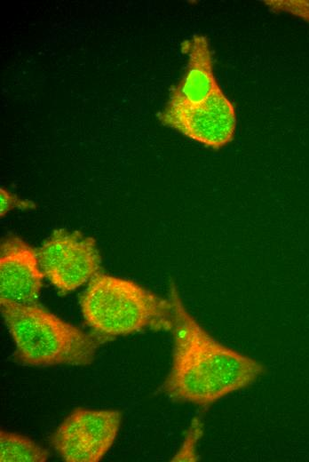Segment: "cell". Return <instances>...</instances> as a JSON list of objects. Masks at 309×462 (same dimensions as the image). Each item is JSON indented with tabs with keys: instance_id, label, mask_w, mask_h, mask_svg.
<instances>
[{
	"instance_id": "6da1fadb",
	"label": "cell",
	"mask_w": 309,
	"mask_h": 462,
	"mask_svg": "<svg viewBox=\"0 0 309 462\" xmlns=\"http://www.w3.org/2000/svg\"><path fill=\"white\" fill-rule=\"evenodd\" d=\"M172 305V362L159 390L169 398L210 406L244 389L265 372V366L210 334L186 308L176 285L170 286Z\"/></svg>"
},
{
	"instance_id": "277c9868",
	"label": "cell",
	"mask_w": 309,
	"mask_h": 462,
	"mask_svg": "<svg viewBox=\"0 0 309 462\" xmlns=\"http://www.w3.org/2000/svg\"><path fill=\"white\" fill-rule=\"evenodd\" d=\"M37 255L44 276L63 293L91 281L101 263L92 237L66 229L54 230Z\"/></svg>"
},
{
	"instance_id": "ba28073f",
	"label": "cell",
	"mask_w": 309,
	"mask_h": 462,
	"mask_svg": "<svg viewBox=\"0 0 309 462\" xmlns=\"http://www.w3.org/2000/svg\"><path fill=\"white\" fill-rule=\"evenodd\" d=\"M188 62L183 78L173 88L166 105H197L218 85L212 69V54L205 36L194 35L182 44Z\"/></svg>"
},
{
	"instance_id": "52a82bcc",
	"label": "cell",
	"mask_w": 309,
	"mask_h": 462,
	"mask_svg": "<svg viewBox=\"0 0 309 462\" xmlns=\"http://www.w3.org/2000/svg\"><path fill=\"white\" fill-rule=\"evenodd\" d=\"M44 275L37 251L16 235L0 246V300L20 305L36 304Z\"/></svg>"
},
{
	"instance_id": "8992f818",
	"label": "cell",
	"mask_w": 309,
	"mask_h": 462,
	"mask_svg": "<svg viewBox=\"0 0 309 462\" xmlns=\"http://www.w3.org/2000/svg\"><path fill=\"white\" fill-rule=\"evenodd\" d=\"M160 122L205 147L218 150L234 137L236 117L232 102L219 85L197 105H166Z\"/></svg>"
},
{
	"instance_id": "8fae6325",
	"label": "cell",
	"mask_w": 309,
	"mask_h": 462,
	"mask_svg": "<svg viewBox=\"0 0 309 462\" xmlns=\"http://www.w3.org/2000/svg\"><path fill=\"white\" fill-rule=\"evenodd\" d=\"M36 207L35 203L20 198L15 194L8 191L4 187L0 188V214L1 217L6 215L10 211L13 209L27 210L34 209Z\"/></svg>"
},
{
	"instance_id": "3957f363",
	"label": "cell",
	"mask_w": 309,
	"mask_h": 462,
	"mask_svg": "<svg viewBox=\"0 0 309 462\" xmlns=\"http://www.w3.org/2000/svg\"><path fill=\"white\" fill-rule=\"evenodd\" d=\"M80 304L87 324L105 338L172 328L170 300L128 279L96 274Z\"/></svg>"
},
{
	"instance_id": "9c48e42d",
	"label": "cell",
	"mask_w": 309,
	"mask_h": 462,
	"mask_svg": "<svg viewBox=\"0 0 309 462\" xmlns=\"http://www.w3.org/2000/svg\"><path fill=\"white\" fill-rule=\"evenodd\" d=\"M48 458L49 451L29 437L0 432L1 462H44Z\"/></svg>"
},
{
	"instance_id": "30bf717a",
	"label": "cell",
	"mask_w": 309,
	"mask_h": 462,
	"mask_svg": "<svg viewBox=\"0 0 309 462\" xmlns=\"http://www.w3.org/2000/svg\"><path fill=\"white\" fill-rule=\"evenodd\" d=\"M272 10L297 16L309 23L308 0L264 1Z\"/></svg>"
},
{
	"instance_id": "7c38bea8",
	"label": "cell",
	"mask_w": 309,
	"mask_h": 462,
	"mask_svg": "<svg viewBox=\"0 0 309 462\" xmlns=\"http://www.w3.org/2000/svg\"><path fill=\"white\" fill-rule=\"evenodd\" d=\"M201 427L198 420L193 422L190 426L187 436L186 437L182 448L173 458L174 461H194V445L199 438Z\"/></svg>"
},
{
	"instance_id": "7a4b0ae2",
	"label": "cell",
	"mask_w": 309,
	"mask_h": 462,
	"mask_svg": "<svg viewBox=\"0 0 309 462\" xmlns=\"http://www.w3.org/2000/svg\"><path fill=\"white\" fill-rule=\"evenodd\" d=\"M1 314L22 363L47 367L91 364L103 336L89 333L36 304L0 300Z\"/></svg>"
},
{
	"instance_id": "5b68a950",
	"label": "cell",
	"mask_w": 309,
	"mask_h": 462,
	"mask_svg": "<svg viewBox=\"0 0 309 462\" xmlns=\"http://www.w3.org/2000/svg\"><path fill=\"white\" fill-rule=\"evenodd\" d=\"M121 421L116 410L77 408L58 426L51 443L67 462H98L114 443Z\"/></svg>"
}]
</instances>
